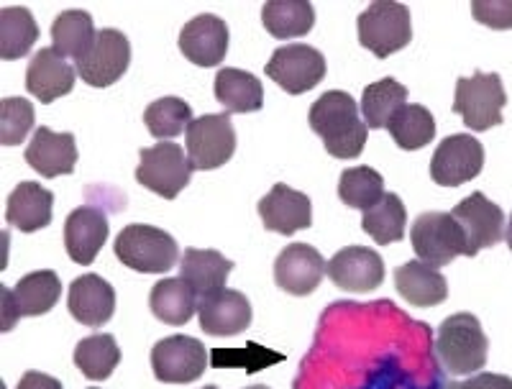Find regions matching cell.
Listing matches in <instances>:
<instances>
[{"label":"cell","mask_w":512,"mask_h":389,"mask_svg":"<svg viewBox=\"0 0 512 389\" xmlns=\"http://www.w3.org/2000/svg\"><path fill=\"white\" fill-rule=\"evenodd\" d=\"M144 123L154 139H175L187 134L192 123V108L182 98H159L144 111Z\"/></svg>","instance_id":"cell-37"},{"label":"cell","mask_w":512,"mask_h":389,"mask_svg":"<svg viewBox=\"0 0 512 389\" xmlns=\"http://www.w3.org/2000/svg\"><path fill=\"white\" fill-rule=\"evenodd\" d=\"M152 369L164 384H190L208 369V351L192 336L162 338L152 349Z\"/></svg>","instance_id":"cell-11"},{"label":"cell","mask_w":512,"mask_h":389,"mask_svg":"<svg viewBox=\"0 0 512 389\" xmlns=\"http://www.w3.org/2000/svg\"><path fill=\"white\" fill-rule=\"evenodd\" d=\"M328 277L338 290L372 292L384 282V262L367 246H349L328 262Z\"/></svg>","instance_id":"cell-16"},{"label":"cell","mask_w":512,"mask_h":389,"mask_svg":"<svg viewBox=\"0 0 512 389\" xmlns=\"http://www.w3.org/2000/svg\"><path fill=\"white\" fill-rule=\"evenodd\" d=\"M216 100L226 113H256L264 105V88L251 72L226 67L216 75Z\"/></svg>","instance_id":"cell-27"},{"label":"cell","mask_w":512,"mask_h":389,"mask_svg":"<svg viewBox=\"0 0 512 389\" xmlns=\"http://www.w3.org/2000/svg\"><path fill=\"white\" fill-rule=\"evenodd\" d=\"M16 389H64L62 382L49 374H41V372H26L18 382Z\"/></svg>","instance_id":"cell-41"},{"label":"cell","mask_w":512,"mask_h":389,"mask_svg":"<svg viewBox=\"0 0 512 389\" xmlns=\"http://www.w3.org/2000/svg\"><path fill=\"white\" fill-rule=\"evenodd\" d=\"M413 39L410 8L395 0H377L359 16V41L374 57L387 59Z\"/></svg>","instance_id":"cell-4"},{"label":"cell","mask_w":512,"mask_h":389,"mask_svg":"<svg viewBox=\"0 0 512 389\" xmlns=\"http://www.w3.org/2000/svg\"><path fill=\"white\" fill-rule=\"evenodd\" d=\"M34 128V105L26 98H6L0 103V144L16 146Z\"/></svg>","instance_id":"cell-38"},{"label":"cell","mask_w":512,"mask_h":389,"mask_svg":"<svg viewBox=\"0 0 512 389\" xmlns=\"http://www.w3.org/2000/svg\"><path fill=\"white\" fill-rule=\"evenodd\" d=\"M408 100V88L400 85L395 77H384V80L372 82L364 95H361V113L367 128H387L392 118L405 108Z\"/></svg>","instance_id":"cell-31"},{"label":"cell","mask_w":512,"mask_h":389,"mask_svg":"<svg viewBox=\"0 0 512 389\" xmlns=\"http://www.w3.org/2000/svg\"><path fill=\"white\" fill-rule=\"evenodd\" d=\"M310 128L336 159H356L367 144V123L361 121L356 100L344 90H331L315 100L310 108Z\"/></svg>","instance_id":"cell-1"},{"label":"cell","mask_w":512,"mask_h":389,"mask_svg":"<svg viewBox=\"0 0 512 389\" xmlns=\"http://www.w3.org/2000/svg\"><path fill=\"white\" fill-rule=\"evenodd\" d=\"M39 39V26L29 8H3L0 11V57H26Z\"/></svg>","instance_id":"cell-34"},{"label":"cell","mask_w":512,"mask_h":389,"mask_svg":"<svg viewBox=\"0 0 512 389\" xmlns=\"http://www.w3.org/2000/svg\"><path fill=\"white\" fill-rule=\"evenodd\" d=\"M116 256L134 272L164 274L180 262V246L162 228L134 223L118 233Z\"/></svg>","instance_id":"cell-3"},{"label":"cell","mask_w":512,"mask_h":389,"mask_svg":"<svg viewBox=\"0 0 512 389\" xmlns=\"http://www.w3.org/2000/svg\"><path fill=\"white\" fill-rule=\"evenodd\" d=\"M3 331H11L18 318L47 315L62 297V282L57 272L41 269L18 279L16 287H3Z\"/></svg>","instance_id":"cell-8"},{"label":"cell","mask_w":512,"mask_h":389,"mask_svg":"<svg viewBox=\"0 0 512 389\" xmlns=\"http://www.w3.org/2000/svg\"><path fill=\"white\" fill-rule=\"evenodd\" d=\"M26 162L47 180H54L59 175H72L77 167L75 136L57 134L47 126L36 128L34 139L26 146Z\"/></svg>","instance_id":"cell-20"},{"label":"cell","mask_w":512,"mask_h":389,"mask_svg":"<svg viewBox=\"0 0 512 389\" xmlns=\"http://www.w3.org/2000/svg\"><path fill=\"white\" fill-rule=\"evenodd\" d=\"M395 285L397 292L415 308H433L448 297L446 277L436 267H428L423 262H408L397 267Z\"/></svg>","instance_id":"cell-26"},{"label":"cell","mask_w":512,"mask_h":389,"mask_svg":"<svg viewBox=\"0 0 512 389\" xmlns=\"http://www.w3.org/2000/svg\"><path fill=\"white\" fill-rule=\"evenodd\" d=\"M410 244L428 267H446L456 256H469L464 231L451 213H423L410 228Z\"/></svg>","instance_id":"cell-6"},{"label":"cell","mask_w":512,"mask_h":389,"mask_svg":"<svg viewBox=\"0 0 512 389\" xmlns=\"http://www.w3.org/2000/svg\"><path fill=\"white\" fill-rule=\"evenodd\" d=\"M98 31L93 26V16L88 11H64L54 18L52 41L54 52L62 54L64 59H82L90 44L95 41Z\"/></svg>","instance_id":"cell-32"},{"label":"cell","mask_w":512,"mask_h":389,"mask_svg":"<svg viewBox=\"0 0 512 389\" xmlns=\"http://www.w3.org/2000/svg\"><path fill=\"white\" fill-rule=\"evenodd\" d=\"M108 218L103 210L82 205V208L72 210L64 223V249L70 254L72 262L88 267L95 262V256L100 254L103 244L108 241Z\"/></svg>","instance_id":"cell-19"},{"label":"cell","mask_w":512,"mask_h":389,"mask_svg":"<svg viewBox=\"0 0 512 389\" xmlns=\"http://www.w3.org/2000/svg\"><path fill=\"white\" fill-rule=\"evenodd\" d=\"M387 128H390L395 144L405 151L423 149L436 136V121L423 105H405Z\"/></svg>","instance_id":"cell-35"},{"label":"cell","mask_w":512,"mask_h":389,"mask_svg":"<svg viewBox=\"0 0 512 389\" xmlns=\"http://www.w3.org/2000/svg\"><path fill=\"white\" fill-rule=\"evenodd\" d=\"M203 389H218V387H216V384H208V387H203Z\"/></svg>","instance_id":"cell-44"},{"label":"cell","mask_w":512,"mask_h":389,"mask_svg":"<svg viewBox=\"0 0 512 389\" xmlns=\"http://www.w3.org/2000/svg\"><path fill=\"white\" fill-rule=\"evenodd\" d=\"M484 167V146L469 134H454L438 144L431 159V177L441 187H459Z\"/></svg>","instance_id":"cell-13"},{"label":"cell","mask_w":512,"mask_h":389,"mask_svg":"<svg viewBox=\"0 0 512 389\" xmlns=\"http://www.w3.org/2000/svg\"><path fill=\"white\" fill-rule=\"evenodd\" d=\"M472 13L479 24L489 29H512V0H474Z\"/></svg>","instance_id":"cell-39"},{"label":"cell","mask_w":512,"mask_h":389,"mask_svg":"<svg viewBox=\"0 0 512 389\" xmlns=\"http://www.w3.org/2000/svg\"><path fill=\"white\" fill-rule=\"evenodd\" d=\"M259 215L267 231L292 236V233L310 228L313 223V205L305 192H297L287 185H274L259 200Z\"/></svg>","instance_id":"cell-18"},{"label":"cell","mask_w":512,"mask_h":389,"mask_svg":"<svg viewBox=\"0 0 512 389\" xmlns=\"http://www.w3.org/2000/svg\"><path fill=\"white\" fill-rule=\"evenodd\" d=\"M505 239H507V246H510V251H512V215H510V223H507V233H505Z\"/></svg>","instance_id":"cell-42"},{"label":"cell","mask_w":512,"mask_h":389,"mask_svg":"<svg viewBox=\"0 0 512 389\" xmlns=\"http://www.w3.org/2000/svg\"><path fill=\"white\" fill-rule=\"evenodd\" d=\"M180 52L198 67H216L226 59L228 26L213 13H200L180 31Z\"/></svg>","instance_id":"cell-17"},{"label":"cell","mask_w":512,"mask_h":389,"mask_svg":"<svg viewBox=\"0 0 512 389\" xmlns=\"http://www.w3.org/2000/svg\"><path fill=\"white\" fill-rule=\"evenodd\" d=\"M436 354L448 374H479L487 364L489 341L477 315L456 313L443 320L436 333Z\"/></svg>","instance_id":"cell-2"},{"label":"cell","mask_w":512,"mask_h":389,"mask_svg":"<svg viewBox=\"0 0 512 389\" xmlns=\"http://www.w3.org/2000/svg\"><path fill=\"white\" fill-rule=\"evenodd\" d=\"M328 264L318 249L308 244H292L280 251L274 262V282L287 295H313L320 279L326 277Z\"/></svg>","instance_id":"cell-15"},{"label":"cell","mask_w":512,"mask_h":389,"mask_svg":"<svg viewBox=\"0 0 512 389\" xmlns=\"http://www.w3.org/2000/svg\"><path fill=\"white\" fill-rule=\"evenodd\" d=\"M128 62H131V44L126 36L116 29H103L98 31L85 57L77 59V75L90 88H108L126 75Z\"/></svg>","instance_id":"cell-10"},{"label":"cell","mask_w":512,"mask_h":389,"mask_svg":"<svg viewBox=\"0 0 512 389\" xmlns=\"http://www.w3.org/2000/svg\"><path fill=\"white\" fill-rule=\"evenodd\" d=\"M384 195V180L377 169L372 167H351L341 172L338 180V198L344 200L349 208L369 210L379 203Z\"/></svg>","instance_id":"cell-36"},{"label":"cell","mask_w":512,"mask_h":389,"mask_svg":"<svg viewBox=\"0 0 512 389\" xmlns=\"http://www.w3.org/2000/svg\"><path fill=\"white\" fill-rule=\"evenodd\" d=\"M236 151V131L228 113L200 116L187 128V159L192 169H218Z\"/></svg>","instance_id":"cell-9"},{"label":"cell","mask_w":512,"mask_h":389,"mask_svg":"<svg viewBox=\"0 0 512 389\" xmlns=\"http://www.w3.org/2000/svg\"><path fill=\"white\" fill-rule=\"evenodd\" d=\"M192 177V164L185 157V149L180 144H164L141 149L139 167H136V180L146 190L164 200H175Z\"/></svg>","instance_id":"cell-7"},{"label":"cell","mask_w":512,"mask_h":389,"mask_svg":"<svg viewBox=\"0 0 512 389\" xmlns=\"http://www.w3.org/2000/svg\"><path fill=\"white\" fill-rule=\"evenodd\" d=\"M67 308L77 323L88 328H100L113 318L116 290L98 274H82L70 285Z\"/></svg>","instance_id":"cell-21"},{"label":"cell","mask_w":512,"mask_h":389,"mask_svg":"<svg viewBox=\"0 0 512 389\" xmlns=\"http://www.w3.org/2000/svg\"><path fill=\"white\" fill-rule=\"evenodd\" d=\"M54 195L36 182H21L8 195L6 221L21 233H34L52 223Z\"/></svg>","instance_id":"cell-25"},{"label":"cell","mask_w":512,"mask_h":389,"mask_svg":"<svg viewBox=\"0 0 512 389\" xmlns=\"http://www.w3.org/2000/svg\"><path fill=\"white\" fill-rule=\"evenodd\" d=\"M246 389H269V387H264V384H256V387H246Z\"/></svg>","instance_id":"cell-43"},{"label":"cell","mask_w":512,"mask_h":389,"mask_svg":"<svg viewBox=\"0 0 512 389\" xmlns=\"http://www.w3.org/2000/svg\"><path fill=\"white\" fill-rule=\"evenodd\" d=\"M149 305H152L154 318H159L167 326H185L198 310V297L185 279L169 277L154 285Z\"/></svg>","instance_id":"cell-28"},{"label":"cell","mask_w":512,"mask_h":389,"mask_svg":"<svg viewBox=\"0 0 512 389\" xmlns=\"http://www.w3.org/2000/svg\"><path fill=\"white\" fill-rule=\"evenodd\" d=\"M262 24L274 39H297L310 34L315 11L308 0H269L262 8Z\"/></svg>","instance_id":"cell-30"},{"label":"cell","mask_w":512,"mask_h":389,"mask_svg":"<svg viewBox=\"0 0 512 389\" xmlns=\"http://www.w3.org/2000/svg\"><path fill=\"white\" fill-rule=\"evenodd\" d=\"M451 215L464 231L469 256H477L482 249L500 244L505 236V213L484 192H472L451 210Z\"/></svg>","instance_id":"cell-14"},{"label":"cell","mask_w":512,"mask_h":389,"mask_svg":"<svg viewBox=\"0 0 512 389\" xmlns=\"http://www.w3.org/2000/svg\"><path fill=\"white\" fill-rule=\"evenodd\" d=\"M267 75L285 93L303 95L326 77V57L308 44H287L272 54L267 62Z\"/></svg>","instance_id":"cell-12"},{"label":"cell","mask_w":512,"mask_h":389,"mask_svg":"<svg viewBox=\"0 0 512 389\" xmlns=\"http://www.w3.org/2000/svg\"><path fill=\"white\" fill-rule=\"evenodd\" d=\"M75 67L54 47L41 49L34 54L26 70V90L41 103H54L62 95H70L75 88Z\"/></svg>","instance_id":"cell-22"},{"label":"cell","mask_w":512,"mask_h":389,"mask_svg":"<svg viewBox=\"0 0 512 389\" xmlns=\"http://www.w3.org/2000/svg\"><path fill=\"white\" fill-rule=\"evenodd\" d=\"M118 361H121V349L111 333H95V336L82 338L75 346L77 369L90 382H103L111 377Z\"/></svg>","instance_id":"cell-33"},{"label":"cell","mask_w":512,"mask_h":389,"mask_svg":"<svg viewBox=\"0 0 512 389\" xmlns=\"http://www.w3.org/2000/svg\"><path fill=\"white\" fill-rule=\"evenodd\" d=\"M231 269V259L216 249H187L180 259V277L192 287L198 302L226 290Z\"/></svg>","instance_id":"cell-24"},{"label":"cell","mask_w":512,"mask_h":389,"mask_svg":"<svg viewBox=\"0 0 512 389\" xmlns=\"http://www.w3.org/2000/svg\"><path fill=\"white\" fill-rule=\"evenodd\" d=\"M507 93L502 88V77L497 72H474L472 77L456 80L454 113L464 118V126L472 131H489L502 123V108Z\"/></svg>","instance_id":"cell-5"},{"label":"cell","mask_w":512,"mask_h":389,"mask_svg":"<svg viewBox=\"0 0 512 389\" xmlns=\"http://www.w3.org/2000/svg\"><path fill=\"white\" fill-rule=\"evenodd\" d=\"M443 389H512V379L505 374H492V372H479L472 374L464 384H446Z\"/></svg>","instance_id":"cell-40"},{"label":"cell","mask_w":512,"mask_h":389,"mask_svg":"<svg viewBox=\"0 0 512 389\" xmlns=\"http://www.w3.org/2000/svg\"><path fill=\"white\" fill-rule=\"evenodd\" d=\"M405 226H408V210L395 192H384L382 200L364 210V218H361L364 233H369L379 246H390L405 239Z\"/></svg>","instance_id":"cell-29"},{"label":"cell","mask_w":512,"mask_h":389,"mask_svg":"<svg viewBox=\"0 0 512 389\" xmlns=\"http://www.w3.org/2000/svg\"><path fill=\"white\" fill-rule=\"evenodd\" d=\"M200 328L208 336H236L251 326V302L244 292L223 290L198 302Z\"/></svg>","instance_id":"cell-23"}]
</instances>
